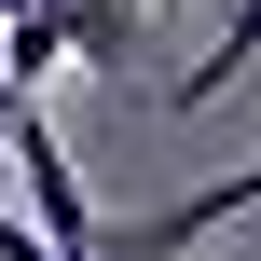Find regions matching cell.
<instances>
[{
  "label": "cell",
  "instance_id": "cell-1",
  "mask_svg": "<svg viewBox=\"0 0 261 261\" xmlns=\"http://www.w3.org/2000/svg\"><path fill=\"white\" fill-rule=\"evenodd\" d=\"M248 206H261V165H234V179H206V193H179V206H151V220H110L96 261H193V234H220V220H248Z\"/></svg>",
  "mask_w": 261,
  "mask_h": 261
},
{
  "label": "cell",
  "instance_id": "cell-2",
  "mask_svg": "<svg viewBox=\"0 0 261 261\" xmlns=\"http://www.w3.org/2000/svg\"><path fill=\"white\" fill-rule=\"evenodd\" d=\"M248 69H261V0H234V14H220V41H206V69H193L165 110H206V96H234Z\"/></svg>",
  "mask_w": 261,
  "mask_h": 261
},
{
  "label": "cell",
  "instance_id": "cell-3",
  "mask_svg": "<svg viewBox=\"0 0 261 261\" xmlns=\"http://www.w3.org/2000/svg\"><path fill=\"white\" fill-rule=\"evenodd\" d=\"M14 110H28V83H14V69H0V138H14Z\"/></svg>",
  "mask_w": 261,
  "mask_h": 261
}]
</instances>
